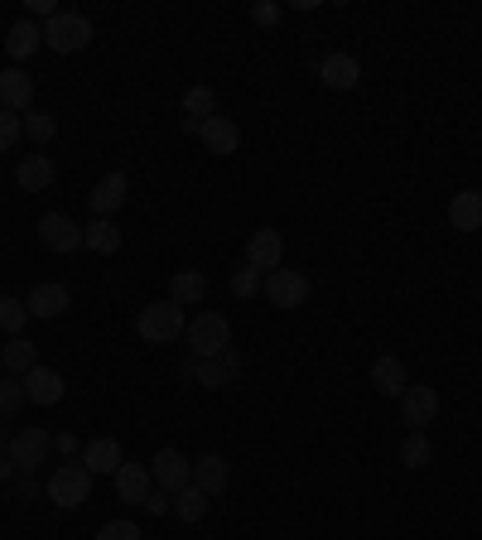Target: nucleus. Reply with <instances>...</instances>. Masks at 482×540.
Wrapping results in <instances>:
<instances>
[{"instance_id": "72a5a7b5", "label": "nucleus", "mask_w": 482, "mask_h": 540, "mask_svg": "<svg viewBox=\"0 0 482 540\" xmlns=\"http://www.w3.org/2000/svg\"><path fill=\"white\" fill-rule=\"evenodd\" d=\"M20 135H25V116L0 107V155H10V150L20 145Z\"/></svg>"}, {"instance_id": "aec40b11", "label": "nucleus", "mask_w": 482, "mask_h": 540, "mask_svg": "<svg viewBox=\"0 0 482 540\" xmlns=\"http://www.w3.org/2000/svg\"><path fill=\"white\" fill-rule=\"evenodd\" d=\"M237 372H241V357L227 348L222 357H203V362H198V386H203V391H217V386H227Z\"/></svg>"}, {"instance_id": "c9c22d12", "label": "nucleus", "mask_w": 482, "mask_h": 540, "mask_svg": "<svg viewBox=\"0 0 482 540\" xmlns=\"http://www.w3.org/2000/svg\"><path fill=\"white\" fill-rule=\"evenodd\" d=\"M97 540H140V526H135V521H107V526L97 531Z\"/></svg>"}, {"instance_id": "39448f33", "label": "nucleus", "mask_w": 482, "mask_h": 540, "mask_svg": "<svg viewBox=\"0 0 482 540\" xmlns=\"http://www.w3.org/2000/svg\"><path fill=\"white\" fill-rule=\"evenodd\" d=\"M261 290H266V299L275 304V309H299V304L309 299L314 285H309V275H304V270L280 266V270H270V275H266V285H261Z\"/></svg>"}, {"instance_id": "6ab92c4d", "label": "nucleus", "mask_w": 482, "mask_h": 540, "mask_svg": "<svg viewBox=\"0 0 482 540\" xmlns=\"http://www.w3.org/2000/svg\"><path fill=\"white\" fill-rule=\"evenodd\" d=\"M126 193H131L126 174H107L97 189L87 193V203L97 208V217H111V213H121V208H126Z\"/></svg>"}, {"instance_id": "393cba45", "label": "nucleus", "mask_w": 482, "mask_h": 540, "mask_svg": "<svg viewBox=\"0 0 482 540\" xmlns=\"http://www.w3.org/2000/svg\"><path fill=\"white\" fill-rule=\"evenodd\" d=\"M82 246L97 251V256H116V251H121V227H116L111 217H97V222L82 227Z\"/></svg>"}, {"instance_id": "c85d7f7f", "label": "nucleus", "mask_w": 482, "mask_h": 540, "mask_svg": "<svg viewBox=\"0 0 482 540\" xmlns=\"http://www.w3.org/2000/svg\"><path fill=\"white\" fill-rule=\"evenodd\" d=\"M174 516H179V521H203V516H208V492H198L193 483H188L184 492H174Z\"/></svg>"}, {"instance_id": "c756f323", "label": "nucleus", "mask_w": 482, "mask_h": 540, "mask_svg": "<svg viewBox=\"0 0 482 540\" xmlns=\"http://www.w3.org/2000/svg\"><path fill=\"white\" fill-rule=\"evenodd\" d=\"M213 107H217L213 87H203V82H198V87H188V92H184V111L193 116V121H208V116H213Z\"/></svg>"}, {"instance_id": "f3484780", "label": "nucleus", "mask_w": 482, "mask_h": 540, "mask_svg": "<svg viewBox=\"0 0 482 540\" xmlns=\"http://www.w3.org/2000/svg\"><path fill=\"white\" fill-rule=\"evenodd\" d=\"M449 227L454 232H478L482 227V193L478 189H458L449 198Z\"/></svg>"}, {"instance_id": "f03ea898", "label": "nucleus", "mask_w": 482, "mask_h": 540, "mask_svg": "<svg viewBox=\"0 0 482 540\" xmlns=\"http://www.w3.org/2000/svg\"><path fill=\"white\" fill-rule=\"evenodd\" d=\"M49 502L63 507V512L92 502V473H87L82 463H58L54 473H49Z\"/></svg>"}, {"instance_id": "4468645a", "label": "nucleus", "mask_w": 482, "mask_h": 540, "mask_svg": "<svg viewBox=\"0 0 482 540\" xmlns=\"http://www.w3.org/2000/svg\"><path fill=\"white\" fill-rule=\"evenodd\" d=\"M0 107L15 111V116L34 107V78L20 73V68H5V73H0Z\"/></svg>"}, {"instance_id": "e433bc0d", "label": "nucleus", "mask_w": 482, "mask_h": 540, "mask_svg": "<svg viewBox=\"0 0 482 540\" xmlns=\"http://www.w3.org/2000/svg\"><path fill=\"white\" fill-rule=\"evenodd\" d=\"M251 20H256V25H275V20H280V5H270V0H256V5H251Z\"/></svg>"}, {"instance_id": "ddd939ff", "label": "nucleus", "mask_w": 482, "mask_h": 540, "mask_svg": "<svg viewBox=\"0 0 482 540\" xmlns=\"http://www.w3.org/2000/svg\"><path fill=\"white\" fill-rule=\"evenodd\" d=\"M78 463L92 473V478H116V468L126 463V454H121V444H116V439H92V444L82 449Z\"/></svg>"}, {"instance_id": "bb28decb", "label": "nucleus", "mask_w": 482, "mask_h": 540, "mask_svg": "<svg viewBox=\"0 0 482 540\" xmlns=\"http://www.w3.org/2000/svg\"><path fill=\"white\" fill-rule=\"evenodd\" d=\"M372 386L381 391V396H401L405 391V362L401 357H391V352L376 357L372 362Z\"/></svg>"}, {"instance_id": "7ed1b4c3", "label": "nucleus", "mask_w": 482, "mask_h": 540, "mask_svg": "<svg viewBox=\"0 0 482 540\" xmlns=\"http://www.w3.org/2000/svg\"><path fill=\"white\" fill-rule=\"evenodd\" d=\"M44 44L54 54H78V49L92 44V20L87 15H73V10H58L54 20L44 25Z\"/></svg>"}, {"instance_id": "f704fd0d", "label": "nucleus", "mask_w": 482, "mask_h": 540, "mask_svg": "<svg viewBox=\"0 0 482 540\" xmlns=\"http://www.w3.org/2000/svg\"><path fill=\"white\" fill-rule=\"evenodd\" d=\"M25 135H29V140H39V145H49V140L58 135V121L49 116V111H29V116H25Z\"/></svg>"}, {"instance_id": "1a4fd4ad", "label": "nucleus", "mask_w": 482, "mask_h": 540, "mask_svg": "<svg viewBox=\"0 0 482 540\" xmlns=\"http://www.w3.org/2000/svg\"><path fill=\"white\" fill-rule=\"evenodd\" d=\"M39 242L49 246V251H58V256H68V251L82 246V227L68 213H44L39 217Z\"/></svg>"}, {"instance_id": "412c9836", "label": "nucleus", "mask_w": 482, "mask_h": 540, "mask_svg": "<svg viewBox=\"0 0 482 540\" xmlns=\"http://www.w3.org/2000/svg\"><path fill=\"white\" fill-rule=\"evenodd\" d=\"M25 381V396L34 405H58L63 401V377H58L54 367H34L29 377H20Z\"/></svg>"}, {"instance_id": "2f4dec72", "label": "nucleus", "mask_w": 482, "mask_h": 540, "mask_svg": "<svg viewBox=\"0 0 482 540\" xmlns=\"http://www.w3.org/2000/svg\"><path fill=\"white\" fill-rule=\"evenodd\" d=\"M20 405H29L25 381H20V377H10V372H5V377H0V415H15Z\"/></svg>"}, {"instance_id": "a211bd4d", "label": "nucleus", "mask_w": 482, "mask_h": 540, "mask_svg": "<svg viewBox=\"0 0 482 540\" xmlns=\"http://www.w3.org/2000/svg\"><path fill=\"white\" fill-rule=\"evenodd\" d=\"M203 145H208V155H237L241 126L227 121V116H208V121H203Z\"/></svg>"}, {"instance_id": "58836bf2", "label": "nucleus", "mask_w": 482, "mask_h": 540, "mask_svg": "<svg viewBox=\"0 0 482 540\" xmlns=\"http://www.w3.org/2000/svg\"><path fill=\"white\" fill-rule=\"evenodd\" d=\"M29 15H49L54 20L58 10H54V0H29Z\"/></svg>"}, {"instance_id": "9b49d317", "label": "nucleus", "mask_w": 482, "mask_h": 540, "mask_svg": "<svg viewBox=\"0 0 482 540\" xmlns=\"http://www.w3.org/2000/svg\"><path fill=\"white\" fill-rule=\"evenodd\" d=\"M319 82L328 87V92H352V87L362 82V63H357V54H328L319 63Z\"/></svg>"}, {"instance_id": "a878e982", "label": "nucleus", "mask_w": 482, "mask_h": 540, "mask_svg": "<svg viewBox=\"0 0 482 540\" xmlns=\"http://www.w3.org/2000/svg\"><path fill=\"white\" fill-rule=\"evenodd\" d=\"M0 367H5L10 377H29V372L39 367V348H34L29 338H10V343L0 348Z\"/></svg>"}, {"instance_id": "473e14b6", "label": "nucleus", "mask_w": 482, "mask_h": 540, "mask_svg": "<svg viewBox=\"0 0 482 540\" xmlns=\"http://www.w3.org/2000/svg\"><path fill=\"white\" fill-rule=\"evenodd\" d=\"M261 285H266V275H261L256 266L232 270V295H237V299H256V295H261Z\"/></svg>"}, {"instance_id": "423d86ee", "label": "nucleus", "mask_w": 482, "mask_h": 540, "mask_svg": "<svg viewBox=\"0 0 482 540\" xmlns=\"http://www.w3.org/2000/svg\"><path fill=\"white\" fill-rule=\"evenodd\" d=\"M280 261H285V237H280L275 227H256V232L246 237V266H256L261 275H270V270H280Z\"/></svg>"}, {"instance_id": "9d476101", "label": "nucleus", "mask_w": 482, "mask_h": 540, "mask_svg": "<svg viewBox=\"0 0 482 540\" xmlns=\"http://www.w3.org/2000/svg\"><path fill=\"white\" fill-rule=\"evenodd\" d=\"M401 415H405V425H415V430L434 425V415H439V391H434V386H405Z\"/></svg>"}, {"instance_id": "2eb2a0df", "label": "nucleus", "mask_w": 482, "mask_h": 540, "mask_svg": "<svg viewBox=\"0 0 482 540\" xmlns=\"http://www.w3.org/2000/svg\"><path fill=\"white\" fill-rule=\"evenodd\" d=\"M111 483H116V497H121V502H140V507H145L155 478H150V463H121Z\"/></svg>"}, {"instance_id": "0eeeda50", "label": "nucleus", "mask_w": 482, "mask_h": 540, "mask_svg": "<svg viewBox=\"0 0 482 540\" xmlns=\"http://www.w3.org/2000/svg\"><path fill=\"white\" fill-rule=\"evenodd\" d=\"M49 449H54L49 430L29 425V430H20L15 439H10V463H15V468H25V473H34L39 463H49Z\"/></svg>"}, {"instance_id": "20e7f679", "label": "nucleus", "mask_w": 482, "mask_h": 540, "mask_svg": "<svg viewBox=\"0 0 482 540\" xmlns=\"http://www.w3.org/2000/svg\"><path fill=\"white\" fill-rule=\"evenodd\" d=\"M188 348H193L198 362H203V357H222V352L232 348V324H227L222 314H198V319L188 324Z\"/></svg>"}, {"instance_id": "6e6552de", "label": "nucleus", "mask_w": 482, "mask_h": 540, "mask_svg": "<svg viewBox=\"0 0 482 540\" xmlns=\"http://www.w3.org/2000/svg\"><path fill=\"white\" fill-rule=\"evenodd\" d=\"M150 478L160 483V492L174 497V492H184V487L193 483V463H188L179 449H160V454L150 459Z\"/></svg>"}, {"instance_id": "cd10ccee", "label": "nucleus", "mask_w": 482, "mask_h": 540, "mask_svg": "<svg viewBox=\"0 0 482 540\" xmlns=\"http://www.w3.org/2000/svg\"><path fill=\"white\" fill-rule=\"evenodd\" d=\"M401 463L410 468V473H420V468H429V463H434V444L425 439V430H415L401 444Z\"/></svg>"}, {"instance_id": "4c0bfd02", "label": "nucleus", "mask_w": 482, "mask_h": 540, "mask_svg": "<svg viewBox=\"0 0 482 540\" xmlns=\"http://www.w3.org/2000/svg\"><path fill=\"white\" fill-rule=\"evenodd\" d=\"M145 512H174V497H169V492H150V497H145Z\"/></svg>"}, {"instance_id": "dca6fc26", "label": "nucleus", "mask_w": 482, "mask_h": 540, "mask_svg": "<svg viewBox=\"0 0 482 540\" xmlns=\"http://www.w3.org/2000/svg\"><path fill=\"white\" fill-rule=\"evenodd\" d=\"M227 483H232V468H227L222 454H203V459H193V487H198V492L217 497V492H227Z\"/></svg>"}, {"instance_id": "b1692460", "label": "nucleus", "mask_w": 482, "mask_h": 540, "mask_svg": "<svg viewBox=\"0 0 482 540\" xmlns=\"http://www.w3.org/2000/svg\"><path fill=\"white\" fill-rule=\"evenodd\" d=\"M203 295H208V275H203V270H174V280H169V299H174L179 309L203 304Z\"/></svg>"}, {"instance_id": "7c9ffc66", "label": "nucleus", "mask_w": 482, "mask_h": 540, "mask_svg": "<svg viewBox=\"0 0 482 540\" xmlns=\"http://www.w3.org/2000/svg\"><path fill=\"white\" fill-rule=\"evenodd\" d=\"M29 319V309H25V299H0V333H10V338H20V328H25Z\"/></svg>"}, {"instance_id": "4be33fe9", "label": "nucleus", "mask_w": 482, "mask_h": 540, "mask_svg": "<svg viewBox=\"0 0 482 540\" xmlns=\"http://www.w3.org/2000/svg\"><path fill=\"white\" fill-rule=\"evenodd\" d=\"M44 49V29L34 25V20H15L10 34H5V54L10 58H34Z\"/></svg>"}, {"instance_id": "f8f14e48", "label": "nucleus", "mask_w": 482, "mask_h": 540, "mask_svg": "<svg viewBox=\"0 0 482 540\" xmlns=\"http://www.w3.org/2000/svg\"><path fill=\"white\" fill-rule=\"evenodd\" d=\"M25 309L34 319H63L68 314V285H58V280H44V285H34L25 299Z\"/></svg>"}, {"instance_id": "5701e85b", "label": "nucleus", "mask_w": 482, "mask_h": 540, "mask_svg": "<svg viewBox=\"0 0 482 540\" xmlns=\"http://www.w3.org/2000/svg\"><path fill=\"white\" fill-rule=\"evenodd\" d=\"M15 184L25 193H44L54 184V160H49V155H25L20 169H15Z\"/></svg>"}, {"instance_id": "f257e3e1", "label": "nucleus", "mask_w": 482, "mask_h": 540, "mask_svg": "<svg viewBox=\"0 0 482 540\" xmlns=\"http://www.w3.org/2000/svg\"><path fill=\"white\" fill-rule=\"evenodd\" d=\"M135 333H140L145 343H174L179 333H188V319H184V309H179L174 299H155V304L140 309Z\"/></svg>"}]
</instances>
